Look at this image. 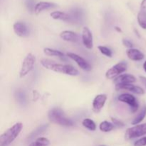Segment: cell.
Listing matches in <instances>:
<instances>
[{
  "mask_svg": "<svg viewBox=\"0 0 146 146\" xmlns=\"http://www.w3.org/2000/svg\"><path fill=\"white\" fill-rule=\"evenodd\" d=\"M41 64L45 68L55 72L61 73L66 75L76 76L78 75V71L73 66L69 64H56L54 61H51L49 59L44 58L41 61Z\"/></svg>",
  "mask_w": 146,
  "mask_h": 146,
  "instance_id": "obj_1",
  "label": "cell"
},
{
  "mask_svg": "<svg viewBox=\"0 0 146 146\" xmlns=\"http://www.w3.org/2000/svg\"><path fill=\"white\" fill-rule=\"evenodd\" d=\"M48 118L51 122L61 126L70 127L74 125V121L68 118L61 108H54L50 110L48 113Z\"/></svg>",
  "mask_w": 146,
  "mask_h": 146,
  "instance_id": "obj_2",
  "label": "cell"
},
{
  "mask_svg": "<svg viewBox=\"0 0 146 146\" xmlns=\"http://www.w3.org/2000/svg\"><path fill=\"white\" fill-rule=\"evenodd\" d=\"M23 128V124L18 122L7 129L0 136V146H8L19 136Z\"/></svg>",
  "mask_w": 146,
  "mask_h": 146,
  "instance_id": "obj_3",
  "label": "cell"
},
{
  "mask_svg": "<svg viewBox=\"0 0 146 146\" xmlns=\"http://www.w3.org/2000/svg\"><path fill=\"white\" fill-rule=\"evenodd\" d=\"M36 62V58L32 54L29 53L25 56L21 64V69L19 71L20 78L26 76L28 74H29L34 68V64Z\"/></svg>",
  "mask_w": 146,
  "mask_h": 146,
  "instance_id": "obj_4",
  "label": "cell"
},
{
  "mask_svg": "<svg viewBox=\"0 0 146 146\" xmlns=\"http://www.w3.org/2000/svg\"><path fill=\"white\" fill-rule=\"evenodd\" d=\"M145 135H146V123L128 128L125 131V138L126 140H131Z\"/></svg>",
  "mask_w": 146,
  "mask_h": 146,
  "instance_id": "obj_5",
  "label": "cell"
},
{
  "mask_svg": "<svg viewBox=\"0 0 146 146\" xmlns=\"http://www.w3.org/2000/svg\"><path fill=\"white\" fill-rule=\"evenodd\" d=\"M127 68H128V64L125 61L118 63L106 71V77L108 79H113V78L115 79V78L121 75V74L126 71Z\"/></svg>",
  "mask_w": 146,
  "mask_h": 146,
  "instance_id": "obj_6",
  "label": "cell"
},
{
  "mask_svg": "<svg viewBox=\"0 0 146 146\" xmlns=\"http://www.w3.org/2000/svg\"><path fill=\"white\" fill-rule=\"evenodd\" d=\"M118 100L121 102L125 103L128 104L131 107V112L135 113L138 109L139 104L138 102V100L135 98L134 96L129 94H122L118 96Z\"/></svg>",
  "mask_w": 146,
  "mask_h": 146,
  "instance_id": "obj_7",
  "label": "cell"
},
{
  "mask_svg": "<svg viewBox=\"0 0 146 146\" xmlns=\"http://www.w3.org/2000/svg\"><path fill=\"white\" fill-rule=\"evenodd\" d=\"M66 55L68 58H70L71 59H72L73 61H75L77 64V65H78L81 69L84 70V71H90L92 69L91 66L90 65L89 63L87 61H86L84 58H82V57L80 56L79 55H78V54L69 52L67 53Z\"/></svg>",
  "mask_w": 146,
  "mask_h": 146,
  "instance_id": "obj_8",
  "label": "cell"
},
{
  "mask_svg": "<svg viewBox=\"0 0 146 146\" xmlns=\"http://www.w3.org/2000/svg\"><path fill=\"white\" fill-rule=\"evenodd\" d=\"M107 100L106 94H98L94 98L92 104L93 111L96 113H99L104 108Z\"/></svg>",
  "mask_w": 146,
  "mask_h": 146,
  "instance_id": "obj_9",
  "label": "cell"
},
{
  "mask_svg": "<svg viewBox=\"0 0 146 146\" xmlns=\"http://www.w3.org/2000/svg\"><path fill=\"white\" fill-rule=\"evenodd\" d=\"M115 88L116 91L126 90V91H131V92L136 94H139V95H143V94H145V91L141 87L138 86H135L132 84H118V85H115Z\"/></svg>",
  "mask_w": 146,
  "mask_h": 146,
  "instance_id": "obj_10",
  "label": "cell"
},
{
  "mask_svg": "<svg viewBox=\"0 0 146 146\" xmlns=\"http://www.w3.org/2000/svg\"><path fill=\"white\" fill-rule=\"evenodd\" d=\"M82 41L84 45L88 49H92L94 46L93 43V35L91 31L87 27L83 28L82 30Z\"/></svg>",
  "mask_w": 146,
  "mask_h": 146,
  "instance_id": "obj_11",
  "label": "cell"
},
{
  "mask_svg": "<svg viewBox=\"0 0 146 146\" xmlns=\"http://www.w3.org/2000/svg\"><path fill=\"white\" fill-rule=\"evenodd\" d=\"M13 29L17 36L20 37H27L29 34V31L25 24L22 22H16L13 26Z\"/></svg>",
  "mask_w": 146,
  "mask_h": 146,
  "instance_id": "obj_12",
  "label": "cell"
},
{
  "mask_svg": "<svg viewBox=\"0 0 146 146\" xmlns=\"http://www.w3.org/2000/svg\"><path fill=\"white\" fill-rule=\"evenodd\" d=\"M136 81V78L131 74H121L114 79L113 83L115 85L118 84H133Z\"/></svg>",
  "mask_w": 146,
  "mask_h": 146,
  "instance_id": "obj_13",
  "label": "cell"
},
{
  "mask_svg": "<svg viewBox=\"0 0 146 146\" xmlns=\"http://www.w3.org/2000/svg\"><path fill=\"white\" fill-rule=\"evenodd\" d=\"M61 39L69 42H78L79 41V36L76 33L71 31H63L60 34Z\"/></svg>",
  "mask_w": 146,
  "mask_h": 146,
  "instance_id": "obj_14",
  "label": "cell"
},
{
  "mask_svg": "<svg viewBox=\"0 0 146 146\" xmlns=\"http://www.w3.org/2000/svg\"><path fill=\"white\" fill-rule=\"evenodd\" d=\"M56 7V4H54V3L47 2V1H41V2H38L36 4L35 7H34V11L36 14H38L42 12L43 11L53 9Z\"/></svg>",
  "mask_w": 146,
  "mask_h": 146,
  "instance_id": "obj_15",
  "label": "cell"
},
{
  "mask_svg": "<svg viewBox=\"0 0 146 146\" xmlns=\"http://www.w3.org/2000/svg\"><path fill=\"white\" fill-rule=\"evenodd\" d=\"M126 54L128 58L132 61H141L144 58L145 56L140 50L136 48H128L126 51Z\"/></svg>",
  "mask_w": 146,
  "mask_h": 146,
  "instance_id": "obj_16",
  "label": "cell"
},
{
  "mask_svg": "<svg viewBox=\"0 0 146 146\" xmlns=\"http://www.w3.org/2000/svg\"><path fill=\"white\" fill-rule=\"evenodd\" d=\"M51 18H53L54 19H58V20H62L64 21H71V17H70L69 14H66L65 12H63V11H53L50 14Z\"/></svg>",
  "mask_w": 146,
  "mask_h": 146,
  "instance_id": "obj_17",
  "label": "cell"
},
{
  "mask_svg": "<svg viewBox=\"0 0 146 146\" xmlns=\"http://www.w3.org/2000/svg\"><path fill=\"white\" fill-rule=\"evenodd\" d=\"M146 115V106H144L142 108V109L141 110L139 113H138V115L134 118V119L133 120V121L131 122L132 125H138L140 123L142 122L143 121V119L145 118Z\"/></svg>",
  "mask_w": 146,
  "mask_h": 146,
  "instance_id": "obj_18",
  "label": "cell"
},
{
  "mask_svg": "<svg viewBox=\"0 0 146 146\" xmlns=\"http://www.w3.org/2000/svg\"><path fill=\"white\" fill-rule=\"evenodd\" d=\"M44 53L46 56H56L58 57V58H64V53L60 51H58V50L53 49V48H44Z\"/></svg>",
  "mask_w": 146,
  "mask_h": 146,
  "instance_id": "obj_19",
  "label": "cell"
},
{
  "mask_svg": "<svg viewBox=\"0 0 146 146\" xmlns=\"http://www.w3.org/2000/svg\"><path fill=\"white\" fill-rule=\"evenodd\" d=\"M114 128V125L113 124V123H110L108 121H103L100 123L99 125V129L101 130L102 132L108 133L110 131H112Z\"/></svg>",
  "mask_w": 146,
  "mask_h": 146,
  "instance_id": "obj_20",
  "label": "cell"
},
{
  "mask_svg": "<svg viewBox=\"0 0 146 146\" xmlns=\"http://www.w3.org/2000/svg\"><path fill=\"white\" fill-rule=\"evenodd\" d=\"M82 125L83 126L85 127L89 131H95L96 129V125L95 122L90 118H85V119L83 120Z\"/></svg>",
  "mask_w": 146,
  "mask_h": 146,
  "instance_id": "obj_21",
  "label": "cell"
},
{
  "mask_svg": "<svg viewBox=\"0 0 146 146\" xmlns=\"http://www.w3.org/2000/svg\"><path fill=\"white\" fill-rule=\"evenodd\" d=\"M47 128H48V125H43L41 126L38 127L37 129H36L35 131H33L31 134L29 135V136L28 137V138L29 140L33 139V138H36V136H38L39 135H41V133L45 132L46 131Z\"/></svg>",
  "mask_w": 146,
  "mask_h": 146,
  "instance_id": "obj_22",
  "label": "cell"
},
{
  "mask_svg": "<svg viewBox=\"0 0 146 146\" xmlns=\"http://www.w3.org/2000/svg\"><path fill=\"white\" fill-rule=\"evenodd\" d=\"M49 144V140L44 138V137H41V138H37L35 141L31 143L29 146H48Z\"/></svg>",
  "mask_w": 146,
  "mask_h": 146,
  "instance_id": "obj_23",
  "label": "cell"
},
{
  "mask_svg": "<svg viewBox=\"0 0 146 146\" xmlns=\"http://www.w3.org/2000/svg\"><path fill=\"white\" fill-rule=\"evenodd\" d=\"M138 22L140 27H142L144 29H146V14L140 11L138 14Z\"/></svg>",
  "mask_w": 146,
  "mask_h": 146,
  "instance_id": "obj_24",
  "label": "cell"
},
{
  "mask_svg": "<svg viewBox=\"0 0 146 146\" xmlns=\"http://www.w3.org/2000/svg\"><path fill=\"white\" fill-rule=\"evenodd\" d=\"M70 17H71V21L75 20L76 21H79L82 18V13H81V10L74 9V11H71V14L70 15Z\"/></svg>",
  "mask_w": 146,
  "mask_h": 146,
  "instance_id": "obj_25",
  "label": "cell"
},
{
  "mask_svg": "<svg viewBox=\"0 0 146 146\" xmlns=\"http://www.w3.org/2000/svg\"><path fill=\"white\" fill-rule=\"evenodd\" d=\"M98 48L100 51V52H101L102 54H104V55H105L106 56L109 57V58L112 57V55H113L112 51H111L110 48H108V47L104 46H98Z\"/></svg>",
  "mask_w": 146,
  "mask_h": 146,
  "instance_id": "obj_26",
  "label": "cell"
},
{
  "mask_svg": "<svg viewBox=\"0 0 146 146\" xmlns=\"http://www.w3.org/2000/svg\"><path fill=\"white\" fill-rule=\"evenodd\" d=\"M16 98H17V101L21 104H24L26 102V95L24 91H21V90H19L16 92Z\"/></svg>",
  "mask_w": 146,
  "mask_h": 146,
  "instance_id": "obj_27",
  "label": "cell"
},
{
  "mask_svg": "<svg viewBox=\"0 0 146 146\" xmlns=\"http://www.w3.org/2000/svg\"><path fill=\"white\" fill-rule=\"evenodd\" d=\"M134 146H146V137L141 138L134 143Z\"/></svg>",
  "mask_w": 146,
  "mask_h": 146,
  "instance_id": "obj_28",
  "label": "cell"
},
{
  "mask_svg": "<svg viewBox=\"0 0 146 146\" xmlns=\"http://www.w3.org/2000/svg\"><path fill=\"white\" fill-rule=\"evenodd\" d=\"M111 121H112L113 124L114 125H116V126L118 127H123L124 125H125L123 123L121 122V121H118V120L116 119V118H111Z\"/></svg>",
  "mask_w": 146,
  "mask_h": 146,
  "instance_id": "obj_29",
  "label": "cell"
},
{
  "mask_svg": "<svg viewBox=\"0 0 146 146\" xmlns=\"http://www.w3.org/2000/svg\"><path fill=\"white\" fill-rule=\"evenodd\" d=\"M123 44L124 46H125V47H127V48H132L133 47V44L131 43V41H130L128 39H123Z\"/></svg>",
  "mask_w": 146,
  "mask_h": 146,
  "instance_id": "obj_30",
  "label": "cell"
},
{
  "mask_svg": "<svg viewBox=\"0 0 146 146\" xmlns=\"http://www.w3.org/2000/svg\"><path fill=\"white\" fill-rule=\"evenodd\" d=\"M141 11H143V12L145 13L146 14V0H143L141 5Z\"/></svg>",
  "mask_w": 146,
  "mask_h": 146,
  "instance_id": "obj_31",
  "label": "cell"
},
{
  "mask_svg": "<svg viewBox=\"0 0 146 146\" xmlns=\"http://www.w3.org/2000/svg\"><path fill=\"white\" fill-rule=\"evenodd\" d=\"M139 78H140V81H141V83H142V84L146 87V77L141 76L139 77Z\"/></svg>",
  "mask_w": 146,
  "mask_h": 146,
  "instance_id": "obj_32",
  "label": "cell"
},
{
  "mask_svg": "<svg viewBox=\"0 0 146 146\" xmlns=\"http://www.w3.org/2000/svg\"><path fill=\"white\" fill-rule=\"evenodd\" d=\"M143 67L144 71H145V72H146V61H145V62L143 63Z\"/></svg>",
  "mask_w": 146,
  "mask_h": 146,
  "instance_id": "obj_33",
  "label": "cell"
},
{
  "mask_svg": "<svg viewBox=\"0 0 146 146\" xmlns=\"http://www.w3.org/2000/svg\"><path fill=\"white\" fill-rule=\"evenodd\" d=\"M115 30H116V31H118V32H122V31H121V29L119 28V27H115Z\"/></svg>",
  "mask_w": 146,
  "mask_h": 146,
  "instance_id": "obj_34",
  "label": "cell"
},
{
  "mask_svg": "<svg viewBox=\"0 0 146 146\" xmlns=\"http://www.w3.org/2000/svg\"><path fill=\"white\" fill-rule=\"evenodd\" d=\"M99 146H106V145H99Z\"/></svg>",
  "mask_w": 146,
  "mask_h": 146,
  "instance_id": "obj_35",
  "label": "cell"
}]
</instances>
